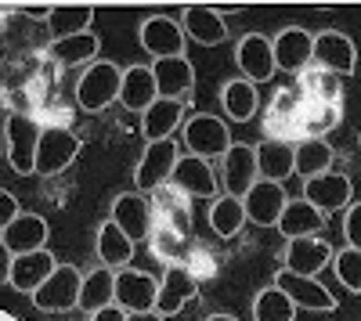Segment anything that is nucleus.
Instances as JSON below:
<instances>
[{
	"instance_id": "obj_1",
	"label": "nucleus",
	"mask_w": 361,
	"mask_h": 321,
	"mask_svg": "<svg viewBox=\"0 0 361 321\" xmlns=\"http://www.w3.org/2000/svg\"><path fill=\"white\" fill-rule=\"evenodd\" d=\"M180 144H185L188 156H199L206 163H214V159L221 163L235 141H231V130H228V123L221 120V115L195 112V115L185 120V127H180Z\"/></svg>"
},
{
	"instance_id": "obj_2",
	"label": "nucleus",
	"mask_w": 361,
	"mask_h": 321,
	"mask_svg": "<svg viewBox=\"0 0 361 321\" xmlns=\"http://www.w3.org/2000/svg\"><path fill=\"white\" fill-rule=\"evenodd\" d=\"M119 87H123V69H119L116 62H105V58H98V62H90L83 73H80V83H76V105L90 115L105 112L109 105L119 101Z\"/></svg>"
},
{
	"instance_id": "obj_3",
	"label": "nucleus",
	"mask_w": 361,
	"mask_h": 321,
	"mask_svg": "<svg viewBox=\"0 0 361 321\" xmlns=\"http://www.w3.org/2000/svg\"><path fill=\"white\" fill-rule=\"evenodd\" d=\"M40 127L29 115H11L4 123V156L8 166L18 177H33L37 173V149H40Z\"/></svg>"
},
{
	"instance_id": "obj_4",
	"label": "nucleus",
	"mask_w": 361,
	"mask_h": 321,
	"mask_svg": "<svg viewBox=\"0 0 361 321\" xmlns=\"http://www.w3.org/2000/svg\"><path fill=\"white\" fill-rule=\"evenodd\" d=\"M83 149V141L69 127H44L37 149V177H58L66 173Z\"/></svg>"
},
{
	"instance_id": "obj_5",
	"label": "nucleus",
	"mask_w": 361,
	"mask_h": 321,
	"mask_svg": "<svg viewBox=\"0 0 361 321\" xmlns=\"http://www.w3.org/2000/svg\"><path fill=\"white\" fill-rule=\"evenodd\" d=\"M80 289H83V271L73 264H58L54 275L33 293V307L47 314H66L80 307Z\"/></svg>"
},
{
	"instance_id": "obj_6",
	"label": "nucleus",
	"mask_w": 361,
	"mask_h": 321,
	"mask_svg": "<svg viewBox=\"0 0 361 321\" xmlns=\"http://www.w3.org/2000/svg\"><path fill=\"white\" fill-rule=\"evenodd\" d=\"M271 285L282 289V293L293 300L296 310H314V314H336V310H340V300L329 293L318 278H304V275H293V271L279 268Z\"/></svg>"
},
{
	"instance_id": "obj_7",
	"label": "nucleus",
	"mask_w": 361,
	"mask_h": 321,
	"mask_svg": "<svg viewBox=\"0 0 361 321\" xmlns=\"http://www.w3.org/2000/svg\"><path fill=\"white\" fill-rule=\"evenodd\" d=\"M177 159H180V149H177L173 137L145 144V152H141V159L134 166V188L145 195V191H156L159 184H170Z\"/></svg>"
},
{
	"instance_id": "obj_8",
	"label": "nucleus",
	"mask_w": 361,
	"mask_h": 321,
	"mask_svg": "<svg viewBox=\"0 0 361 321\" xmlns=\"http://www.w3.org/2000/svg\"><path fill=\"white\" fill-rule=\"evenodd\" d=\"M137 40H141L145 54L152 58V62H163V58H177V54H185V47H188L185 29H180V22L170 18V15H152V18H145L141 29H137Z\"/></svg>"
},
{
	"instance_id": "obj_9",
	"label": "nucleus",
	"mask_w": 361,
	"mask_h": 321,
	"mask_svg": "<svg viewBox=\"0 0 361 321\" xmlns=\"http://www.w3.org/2000/svg\"><path fill=\"white\" fill-rule=\"evenodd\" d=\"M159 300V278L137 271V268H123L116 271V307L127 310V314H145V310H156Z\"/></svg>"
},
{
	"instance_id": "obj_10",
	"label": "nucleus",
	"mask_w": 361,
	"mask_h": 321,
	"mask_svg": "<svg viewBox=\"0 0 361 321\" xmlns=\"http://www.w3.org/2000/svg\"><path fill=\"white\" fill-rule=\"evenodd\" d=\"M257 181H260L257 144H231L228 156L221 159V184H224V195L246 199V191H250Z\"/></svg>"
},
{
	"instance_id": "obj_11",
	"label": "nucleus",
	"mask_w": 361,
	"mask_h": 321,
	"mask_svg": "<svg viewBox=\"0 0 361 321\" xmlns=\"http://www.w3.org/2000/svg\"><path fill=\"white\" fill-rule=\"evenodd\" d=\"M304 199L311 202V206H314L322 217L336 213V210H343V213H347L350 199H354V181L347 177V173L329 170V173H322V177L304 181Z\"/></svg>"
},
{
	"instance_id": "obj_12",
	"label": "nucleus",
	"mask_w": 361,
	"mask_h": 321,
	"mask_svg": "<svg viewBox=\"0 0 361 321\" xmlns=\"http://www.w3.org/2000/svg\"><path fill=\"white\" fill-rule=\"evenodd\" d=\"M314 65H322L333 76H354L357 69V47L340 29H322L314 33Z\"/></svg>"
},
{
	"instance_id": "obj_13",
	"label": "nucleus",
	"mask_w": 361,
	"mask_h": 321,
	"mask_svg": "<svg viewBox=\"0 0 361 321\" xmlns=\"http://www.w3.org/2000/svg\"><path fill=\"white\" fill-rule=\"evenodd\" d=\"M235 65L243 69V80H250L253 87L267 83L271 76H275V47H271V37H264V33L238 37V44H235Z\"/></svg>"
},
{
	"instance_id": "obj_14",
	"label": "nucleus",
	"mask_w": 361,
	"mask_h": 321,
	"mask_svg": "<svg viewBox=\"0 0 361 321\" xmlns=\"http://www.w3.org/2000/svg\"><path fill=\"white\" fill-rule=\"evenodd\" d=\"M271 47H275V69L282 73H304L314 62V33H307L304 25L279 29Z\"/></svg>"
},
{
	"instance_id": "obj_15",
	"label": "nucleus",
	"mask_w": 361,
	"mask_h": 321,
	"mask_svg": "<svg viewBox=\"0 0 361 321\" xmlns=\"http://www.w3.org/2000/svg\"><path fill=\"white\" fill-rule=\"evenodd\" d=\"M170 184L180 191V195H188V199H217V170L214 163H206L199 156H188V152H180L177 166H173V177Z\"/></svg>"
},
{
	"instance_id": "obj_16",
	"label": "nucleus",
	"mask_w": 361,
	"mask_h": 321,
	"mask_svg": "<svg viewBox=\"0 0 361 321\" xmlns=\"http://www.w3.org/2000/svg\"><path fill=\"white\" fill-rule=\"evenodd\" d=\"M109 220L137 246V242L148 239V231H152V206H148V199L141 191H123V195L112 199Z\"/></svg>"
},
{
	"instance_id": "obj_17",
	"label": "nucleus",
	"mask_w": 361,
	"mask_h": 321,
	"mask_svg": "<svg viewBox=\"0 0 361 321\" xmlns=\"http://www.w3.org/2000/svg\"><path fill=\"white\" fill-rule=\"evenodd\" d=\"M152 76H156V87H159V98H166V101H192V94H195V65H192L188 54L152 62Z\"/></svg>"
},
{
	"instance_id": "obj_18",
	"label": "nucleus",
	"mask_w": 361,
	"mask_h": 321,
	"mask_svg": "<svg viewBox=\"0 0 361 321\" xmlns=\"http://www.w3.org/2000/svg\"><path fill=\"white\" fill-rule=\"evenodd\" d=\"M286 202H289V195H286L282 184H275V181H257V184L246 191V199H243L246 220L257 224V227H279Z\"/></svg>"
},
{
	"instance_id": "obj_19",
	"label": "nucleus",
	"mask_w": 361,
	"mask_h": 321,
	"mask_svg": "<svg viewBox=\"0 0 361 321\" xmlns=\"http://www.w3.org/2000/svg\"><path fill=\"white\" fill-rule=\"evenodd\" d=\"M177 22L185 29V37L195 40L199 47H217V44L228 40V22L214 4H192V8L180 11Z\"/></svg>"
},
{
	"instance_id": "obj_20",
	"label": "nucleus",
	"mask_w": 361,
	"mask_h": 321,
	"mask_svg": "<svg viewBox=\"0 0 361 321\" xmlns=\"http://www.w3.org/2000/svg\"><path fill=\"white\" fill-rule=\"evenodd\" d=\"M329 264H333V246L322 242V239H293L286 242L282 253V268L293 275H304V278H318Z\"/></svg>"
},
{
	"instance_id": "obj_21",
	"label": "nucleus",
	"mask_w": 361,
	"mask_h": 321,
	"mask_svg": "<svg viewBox=\"0 0 361 321\" xmlns=\"http://www.w3.org/2000/svg\"><path fill=\"white\" fill-rule=\"evenodd\" d=\"M4 246L15 253V256H25V253H40L47 249V239H51V224L40 217V213H18L4 231H0Z\"/></svg>"
},
{
	"instance_id": "obj_22",
	"label": "nucleus",
	"mask_w": 361,
	"mask_h": 321,
	"mask_svg": "<svg viewBox=\"0 0 361 321\" xmlns=\"http://www.w3.org/2000/svg\"><path fill=\"white\" fill-rule=\"evenodd\" d=\"M199 282L188 268H166V275L159 278V300H156V314H163L166 321L173 314H180L188 307V300H195Z\"/></svg>"
},
{
	"instance_id": "obj_23",
	"label": "nucleus",
	"mask_w": 361,
	"mask_h": 321,
	"mask_svg": "<svg viewBox=\"0 0 361 321\" xmlns=\"http://www.w3.org/2000/svg\"><path fill=\"white\" fill-rule=\"evenodd\" d=\"M159 101V87H156V76H152V65H130L123 69V87H119V105L127 112H137L145 115Z\"/></svg>"
},
{
	"instance_id": "obj_24",
	"label": "nucleus",
	"mask_w": 361,
	"mask_h": 321,
	"mask_svg": "<svg viewBox=\"0 0 361 321\" xmlns=\"http://www.w3.org/2000/svg\"><path fill=\"white\" fill-rule=\"evenodd\" d=\"M58 268V260L51 249H40V253H25V256H15V268H11V289L15 293H25V296H33L37 289L54 275Z\"/></svg>"
},
{
	"instance_id": "obj_25",
	"label": "nucleus",
	"mask_w": 361,
	"mask_h": 321,
	"mask_svg": "<svg viewBox=\"0 0 361 321\" xmlns=\"http://www.w3.org/2000/svg\"><path fill=\"white\" fill-rule=\"evenodd\" d=\"M257 166H260V181L286 184L296 173V144H286V141H275V137L260 141L257 144Z\"/></svg>"
},
{
	"instance_id": "obj_26",
	"label": "nucleus",
	"mask_w": 361,
	"mask_h": 321,
	"mask_svg": "<svg viewBox=\"0 0 361 321\" xmlns=\"http://www.w3.org/2000/svg\"><path fill=\"white\" fill-rule=\"evenodd\" d=\"M322 227H325V217L311 206L304 195L286 202L282 220H279V235H282L286 242H293V239H314Z\"/></svg>"
},
{
	"instance_id": "obj_27",
	"label": "nucleus",
	"mask_w": 361,
	"mask_h": 321,
	"mask_svg": "<svg viewBox=\"0 0 361 321\" xmlns=\"http://www.w3.org/2000/svg\"><path fill=\"white\" fill-rule=\"evenodd\" d=\"M180 127H185V101H166L159 98L152 108L141 115V134L145 141H170Z\"/></svg>"
},
{
	"instance_id": "obj_28",
	"label": "nucleus",
	"mask_w": 361,
	"mask_h": 321,
	"mask_svg": "<svg viewBox=\"0 0 361 321\" xmlns=\"http://www.w3.org/2000/svg\"><path fill=\"white\" fill-rule=\"evenodd\" d=\"M90 22H94V8H87V4H58V8H47V18H44L51 44L90 33Z\"/></svg>"
},
{
	"instance_id": "obj_29",
	"label": "nucleus",
	"mask_w": 361,
	"mask_h": 321,
	"mask_svg": "<svg viewBox=\"0 0 361 321\" xmlns=\"http://www.w3.org/2000/svg\"><path fill=\"white\" fill-rule=\"evenodd\" d=\"M134 249H137V246H134V242H130L112 220H102L98 239H94V253H98V260H102V268H109V271H123V268H130Z\"/></svg>"
},
{
	"instance_id": "obj_30",
	"label": "nucleus",
	"mask_w": 361,
	"mask_h": 321,
	"mask_svg": "<svg viewBox=\"0 0 361 321\" xmlns=\"http://www.w3.org/2000/svg\"><path fill=\"white\" fill-rule=\"evenodd\" d=\"M221 108H224V115L228 120H235V123H250L253 115H257V108H260V94H257V87L250 83V80H228L224 87H221Z\"/></svg>"
},
{
	"instance_id": "obj_31",
	"label": "nucleus",
	"mask_w": 361,
	"mask_h": 321,
	"mask_svg": "<svg viewBox=\"0 0 361 321\" xmlns=\"http://www.w3.org/2000/svg\"><path fill=\"white\" fill-rule=\"evenodd\" d=\"M116 303V271L109 268H94L90 275H83V289H80V310L90 317L105 307Z\"/></svg>"
},
{
	"instance_id": "obj_32",
	"label": "nucleus",
	"mask_w": 361,
	"mask_h": 321,
	"mask_svg": "<svg viewBox=\"0 0 361 321\" xmlns=\"http://www.w3.org/2000/svg\"><path fill=\"white\" fill-rule=\"evenodd\" d=\"M333 159H336L333 144L322 141V137H307V141L296 144V173H300L304 181L329 173V170H333Z\"/></svg>"
},
{
	"instance_id": "obj_33",
	"label": "nucleus",
	"mask_w": 361,
	"mask_h": 321,
	"mask_svg": "<svg viewBox=\"0 0 361 321\" xmlns=\"http://www.w3.org/2000/svg\"><path fill=\"white\" fill-rule=\"evenodd\" d=\"M98 51H102V40L94 33L69 37V40H54L47 47L51 62H58V65H90V62H98Z\"/></svg>"
},
{
	"instance_id": "obj_34",
	"label": "nucleus",
	"mask_w": 361,
	"mask_h": 321,
	"mask_svg": "<svg viewBox=\"0 0 361 321\" xmlns=\"http://www.w3.org/2000/svg\"><path fill=\"white\" fill-rule=\"evenodd\" d=\"M209 227H214L217 239H235L238 231L246 227V206H243V199L217 195L214 202H209Z\"/></svg>"
},
{
	"instance_id": "obj_35",
	"label": "nucleus",
	"mask_w": 361,
	"mask_h": 321,
	"mask_svg": "<svg viewBox=\"0 0 361 321\" xmlns=\"http://www.w3.org/2000/svg\"><path fill=\"white\" fill-rule=\"evenodd\" d=\"M253 321H296V307L282 289L267 285L253 296Z\"/></svg>"
},
{
	"instance_id": "obj_36",
	"label": "nucleus",
	"mask_w": 361,
	"mask_h": 321,
	"mask_svg": "<svg viewBox=\"0 0 361 321\" xmlns=\"http://www.w3.org/2000/svg\"><path fill=\"white\" fill-rule=\"evenodd\" d=\"M333 275L347 293L361 296V249H350V246L336 249L333 253Z\"/></svg>"
},
{
	"instance_id": "obj_37",
	"label": "nucleus",
	"mask_w": 361,
	"mask_h": 321,
	"mask_svg": "<svg viewBox=\"0 0 361 321\" xmlns=\"http://www.w3.org/2000/svg\"><path fill=\"white\" fill-rule=\"evenodd\" d=\"M343 239L350 249H361V202H350L343 213Z\"/></svg>"
},
{
	"instance_id": "obj_38",
	"label": "nucleus",
	"mask_w": 361,
	"mask_h": 321,
	"mask_svg": "<svg viewBox=\"0 0 361 321\" xmlns=\"http://www.w3.org/2000/svg\"><path fill=\"white\" fill-rule=\"evenodd\" d=\"M22 213V206H18V199L8 191V188H0V231H4L15 217Z\"/></svg>"
},
{
	"instance_id": "obj_39",
	"label": "nucleus",
	"mask_w": 361,
	"mask_h": 321,
	"mask_svg": "<svg viewBox=\"0 0 361 321\" xmlns=\"http://www.w3.org/2000/svg\"><path fill=\"white\" fill-rule=\"evenodd\" d=\"M11 268H15V253L4 246V239H0V285L11 282Z\"/></svg>"
},
{
	"instance_id": "obj_40",
	"label": "nucleus",
	"mask_w": 361,
	"mask_h": 321,
	"mask_svg": "<svg viewBox=\"0 0 361 321\" xmlns=\"http://www.w3.org/2000/svg\"><path fill=\"white\" fill-rule=\"evenodd\" d=\"M127 317H130L127 310H119V307L112 303V307H105V310H98V314H90L87 321H127Z\"/></svg>"
},
{
	"instance_id": "obj_41",
	"label": "nucleus",
	"mask_w": 361,
	"mask_h": 321,
	"mask_svg": "<svg viewBox=\"0 0 361 321\" xmlns=\"http://www.w3.org/2000/svg\"><path fill=\"white\" fill-rule=\"evenodd\" d=\"M127 321H166L163 314H156V310H145V314H130Z\"/></svg>"
},
{
	"instance_id": "obj_42",
	"label": "nucleus",
	"mask_w": 361,
	"mask_h": 321,
	"mask_svg": "<svg viewBox=\"0 0 361 321\" xmlns=\"http://www.w3.org/2000/svg\"><path fill=\"white\" fill-rule=\"evenodd\" d=\"M25 15H29V18H40V22H44V18H47V8H25Z\"/></svg>"
},
{
	"instance_id": "obj_43",
	"label": "nucleus",
	"mask_w": 361,
	"mask_h": 321,
	"mask_svg": "<svg viewBox=\"0 0 361 321\" xmlns=\"http://www.w3.org/2000/svg\"><path fill=\"white\" fill-rule=\"evenodd\" d=\"M206 321H238V317H235V314H209Z\"/></svg>"
}]
</instances>
